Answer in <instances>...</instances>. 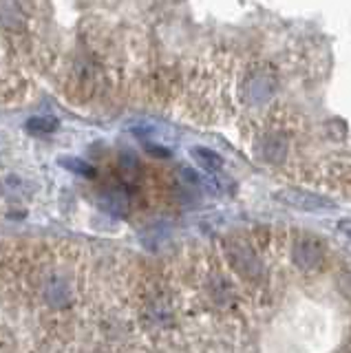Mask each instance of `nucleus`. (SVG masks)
<instances>
[{"instance_id": "1", "label": "nucleus", "mask_w": 351, "mask_h": 353, "mask_svg": "<svg viewBox=\"0 0 351 353\" xmlns=\"http://www.w3.org/2000/svg\"><path fill=\"white\" fill-rule=\"evenodd\" d=\"M279 203L301 210V212H325V210H334L336 201H332L325 194L307 192V190H296V188H288V190H279L274 194Z\"/></svg>"}, {"instance_id": "2", "label": "nucleus", "mask_w": 351, "mask_h": 353, "mask_svg": "<svg viewBox=\"0 0 351 353\" xmlns=\"http://www.w3.org/2000/svg\"><path fill=\"white\" fill-rule=\"evenodd\" d=\"M228 259H230V265L234 268V272L248 281L257 279L261 274V263L257 259V254L250 245H245V243H232V245H228Z\"/></svg>"}, {"instance_id": "3", "label": "nucleus", "mask_w": 351, "mask_h": 353, "mask_svg": "<svg viewBox=\"0 0 351 353\" xmlns=\"http://www.w3.org/2000/svg\"><path fill=\"white\" fill-rule=\"evenodd\" d=\"M292 261L305 272H314L323 265V250L316 241H299L292 248Z\"/></svg>"}, {"instance_id": "4", "label": "nucleus", "mask_w": 351, "mask_h": 353, "mask_svg": "<svg viewBox=\"0 0 351 353\" xmlns=\"http://www.w3.org/2000/svg\"><path fill=\"white\" fill-rule=\"evenodd\" d=\"M288 154V139L279 132H270L263 139H259L257 143V157L261 161H268V163H279L285 159Z\"/></svg>"}, {"instance_id": "5", "label": "nucleus", "mask_w": 351, "mask_h": 353, "mask_svg": "<svg viewBox=\"0 0 351 353\" xmlns=\"http://www.w3.org/2000/svg\"><path fill=\"white\" fill-rule=\"evenodd\" d=\"M272 82L268 80V73L263 71V73H254L250 77V80L243 84V95L248 102L252 104H257V102H263V99H268L270 91H268V86Z\"/></svg>"}, {"instance_id": "6", "label": "nucleus", "mask_w": 351, "mask_h": 353, "mask_svg": "<svg viewBox=\"0 0 351 353\" xmlns=\"http://www.w3.org/2000/svg\"><path fill=\"white\" fill-rule=\"evenodd\" d=\"M192 157H194V161L201 165L203 170H208V172H219L223 168V159L219 157V154L214 152V150H210V148H203V146H194L192 150Z\"/></svg>"}, {"instance_id": "7", "label": "nucleus", "mask_w": 351, "mask_h": 353, "mask_svg": "<svg viewBox=\"0 0 351 353\" xmlns=\"http://www.w3.org/2000/svg\"><path fill=\"white\" fill-rule=\"evenodd\" d=\"M67 168H71V170H75V172H80V174H84V176H95V168L91 163H86V161H82V159H69V161H62Z\"/></svg>"}, {"instance_id": "8", "label": "nucleus", "mask_w": 351, "mask_h": 353, "mask_svg": "<svg viewBox=\"0 0 351 353\" xmlns=\"http://www.w3.org/2000/svg\"><path fill=\"white\" fill-rule=\"evenodd\" d=\"M56 128H58L56 119H31L29 121V130H34V132H51Z\"/></svg>"}, {"instance_id": "9", "label": "nucleus", "mask_w": 351, "mask_h": 353, "mask_svg": "<svg viewBox=\"0 0 351 353\" xmlns=\"http://www.w3.org/2000/svg\"><path fill=\"white\" fill-rule=\"evenodd\" d=\"M146 150L150 154H155V157H168L170 150L168 148H161V146H150V143H146Z\"/></svg>"}, {"instance_id": "10", "label": "nucleus", "mask_w": 351, "mask_h": 353, "mask_svg": "<svg viewBox=\"0 0 351 353\" xmlns=\"http://www.w3.org/2000/svg\"><path fill=\"white\" fill-rule=\"evenodd\" d=\"M338 230H340V232H345V234H349V236H351V219L340 221V223H338Z\"/></svg>"}]
</instances>
